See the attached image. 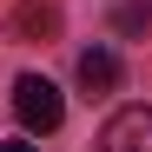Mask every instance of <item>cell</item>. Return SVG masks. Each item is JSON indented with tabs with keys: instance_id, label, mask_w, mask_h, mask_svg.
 I'll use <instances>...</instances> for the list:
<instances>
[{
	"instance_id": "6da1fadb",
	"label": "cell",
	"mask_w": 152,
	"mask_h": 152,
	"mask_svg": "<svg viewBox=\"0 0 152 152\" xmlns=\"http://www.w3.org/2000/svg\"><path fill=\"white\" fill-rule=\"evenodd\" d=\"M13 119L27 126V132H60V119H66L60 86L40 80V73H20V80H13Z\"/></svg>"
},
{
	"instance_id": "7a4b0ae2",
	"label": "cell",
	"mask_w": 152,
	"mask_h": 152,
	"mask_svg": "<svg viewBox=\"0 0 152 152\" xmlns=\"http://www.w3.org/2000/svg\"><path fill=\"white\" fill-rule=\"evenodd\" d=\"M99 152H152V106H119L99 132Z\"/></svg>"
},
{
	"instance_id": "3957f363",
	"label": "cell",
	"mask_w": 152,
	"mask_h": 152,
	"mask_svg": "<svg viewBox=\"0 0 152 152\" xmlns=\"http://www.w3.org/2000/svg\"><path fill=\"white\" fill-rule=\"evenodd\" d=\"M80 86L86 93H113L119 86V60L106 53V46H86V53H80Z\"/></svg>"
},
{
	"instance_id": "277c9868",
	"label": "cell",
	"mask_w": 152,
	"mask_h": 152,
	"mask_svg": "<svg viewBox=\"0 0 152 152\" xmlns=\"http://www.w3.org/2000/svg\"><path fill=\"white\" fill-rule=\"evenodd\" d=\"M119 27L132 33V27H152V7H119Z\"/></svg>"
},
{
	"instance_id": "5b68a950",
	"label": "cell",
	"mask_w": 152,
	"mask_h": 152,
	"mask_svg": "<svg viewBox=\"0 0 152 152\" xmlns=\"http://www.w3.org/2000/svg\"><path fill=\"white\" fill-rule=\"evenodd\" d=\"M0 152H33V145H27V139H7V145H0Z\"/></svg>"
}]
</instances>
